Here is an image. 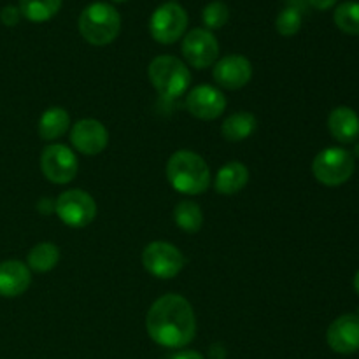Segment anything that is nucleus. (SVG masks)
<instances>
[{
    "label": "nucleus",
    "mask_w": 359,
    "mask_h": 359,
    "mask_svg": "<svg viewBox=\"0 0 359 359\" xmlns=\"http://www.w3.org/2000/svg\"><path fill=\"white\" fill-rule=\"evenodd\" d=\"M249 182V170L241 161H230L217 170L214 188L219 195L231 196L242 191Z\"/></svg>",
    "instance_id": "nucleus-17"
},
{
    "label": "nucleus",
    "mask_w": 359,
    "mask_h": 359,
    "mask_svg": "<svg viewBox=\"0 0 359 359\" xmlns=\"http://www.w3.org/2000/svg\"><path fill=\"white\" fill-rule=\"evenodd\" d=\"M182 55L195 69H207L219 60V42L207 28H193L182 41Z\"/></svg>",
    "instance_id": "nucleus-10"
},
{
    "label": "nucleus",
    "mask_w": 359,
    "mask_h": 359,
    "mask_svg": "<svg viewBox=\"0 0 359 359\" xmlns=\"http://www.w3.org/2000/svg\"><path fill=\"white\" fill-rule=\"evenodd\" d=\"M55 210L67 226L84 228L97 217V202L83 189H67L56 200Z\"/></svg>",
    "instance_id": "nucleus-7"
},
{
    "label": "nucleus",
    "mask_w": 359,
    "mask_h": 359,
    "mask_svg": "<svg viewBox=\"0 0 359 359\" xmlns=\"http://www.w3.org/2000/svg\"><path fill=\"white\" fill-rule=\"evenodd\" d=\"M328 130L342 144L354 142L359 137V116L356 111L346 105L333 109L328 118Z\"/></svg>",
    "instance_id": "nucleus-16"
},
{
    "label": "nucleus",
    "mask_w": 359,
    "mask_h": 359,
    "mask_svg": "<svg viewBox=\"0 0 359 359\" xmlns=\"http://www.w3.org/2000/svg\"><path fill=\"white\" fill-rule=\"evenodd\" d=\"M167 359H205L203 354H200L198 351H179V353L170 354Z\"/></svg>",
    "instance_id": "nucleus-27"
},
{
    "label": "nucleus",
    "mask_w": 359,
    "mask_h": 359,
    "mask_svg": "<svg viewBox=\"0 0 359 359\" xmlns=\"http://www.w3.org/2000/svg\"><path fill=\"white\" fill-rule=\"evenodd\" d=\"M146 330L158 346L182 349L196 335V318L191 304L181 294L158 298L147 311Z\"/></svg>",
    "instance_id": "nucleus-1"
},
{
    "label": "nucleus",
    "mask_w": 359,
    "mask_h": 359,
    "mask_svg": "<svg viewBox=\"0 0 359 359\" xmlns=\"http://www.w3.org/2000/svg\"><path fill=\"white\" fill-rule=\"evenodd\" d=\"M70 142L86 156L100 154L109 144V132L98 119H81L72 126Z\"/></svg>",
    "instance_id": "nucleus-13"
},
{
    "label": "nucleus",
    "mask_w": 359,
    "mask_h": 359,
    "mask_svg": "<svg viewBox=\"0 0 359 359\" xmlns=\"http://www.w3.org/2000/svg\"><path fill=\"white\" fill-rule=\"evenodd\" d=\"M354 156L342 147H326L312 161V172L314 177L325 186H342L353 177Z\"/></svg>",
    "instance_id": "nucleus-5"
},
{
    "label": "nucleus",
    "mask_w": 359,
    "mask_h": 359,
    "mask_svg": "<svg viewBox=\"0 0 359 359\" xmlns=\"http://www.w3.org/2000/svg\"><path fill=\"white\" fill-rule=\"evenodd\" d=\"M230 20V11H228L226 4L221 0H214L209 6L203 7L202 11V21L205 25L207 30H219Z\"/></svg>",
    "instance_id": "nucleus-24"
},
{
    "label": "nucleus",
    "mask_w": 359,
    "mask_h": 359,
    "mask_svg": "<svg viewBox=\"0 0 359 359\" xmlns=\"http://www.w3.org/2000/svg\"><path fill=\"white\" fill-rule=\"evenodd\" d=\"M62 7V0H20L21 16L32 23H44L56 16Z\"/></svg>",
    "instance_id": "nucleus-21"
},
{
    "label": "nucleus",
    "mask_w": 359,
    "mask_h": 359,
    "mask_svg": "<svg viewBox=\"0 0 359 359\" xmlns=\"http://www.w3.org/2000/svg\"><path fill=\"white\" fill-rule=\"evenodd\" d=\"M186 109L195 118L203 121L217 119L226 109V98L223 91L210 84H200L195 86L186 97Z\"/></svg>",
    "instance_id": "nucleus-11"
},
{
    "label": "nucleus",
    "mask_w": 359,
    "mask_h": 359,
    "mask_svg": "<svg viewBox=\"0 0 359 359\" xmlns=\"http://www.w3.org/2000/svg\"><path fill=\"white\" fill-rule=\"evenodd\" d=\"M144 269L156 279H174L184 269L186 258L168 242H151L142 251Z\"/></svg>",
    "instance_id": "nucleus-8"
},
{
    "label": "nucleus",
    "mask_w": 359,
    "mask_h": 359,
    "mask_svg": "<svg viewBox=\"0 0 359 359\" xmlns=\"http://www.w3.org/2000/svg\"><path fill=\"white\" fill-rule=\"evenodd\" d=\"M151 84L167 100L182 97L191 84V72L184 62L170 55L156 56L147 69Z\"/></svg>",
    "instance_id": "nucleus-4"
},
{
    "label": "nucleus",
    "mask_w": 359,
    "mask_h": 359,
    "mask_svg": "<svg viewBox=\"0 0 359 359\" xmlns=\"http://www.w3.org/2000/svg\"><path fill=\"white\" fill-rule=\"evenodd\" d=\"M256 126H258V121H256L255 114L237 112V114H231L230 118L224 119L221 133L228 142H242L255 133Z\"/></svg>",
    "instance_id": "nucleus-19"
},
{
    "label": "nucleus",
    "mask_w": 359,
    "mask_h": 359,
    "mask_svg": "<svg viewBox=\"0 0 359 359\" xmlns=\"http://www.w3.org/2000/svg\"><path fill=\"white\" fill-rule=\"evenodd\" d=\"M167 179L177 193L202 195L210 186L209 165L193 151H175L167 163Z\"/></svg>",
    "instance_id": "nucleus-2"
},
{
    "label": "nucleus",
    "mask_w": 359,
    "mask_h": 359,
    "mask_svg": "<svg viewBox=\"0 0 359 359\" xmlns=\"http://www.w3.org/2000/svg\"><path fill=\"white\" fill-rule=\"evenodd\" d=\"M70 116L63 107H49L39 119V135L42 140H56L67 133Z\"/></svg>",
    "instance_id": "nucleus-18"
},
{
    "label": "nucleus",
    "mask_w": 359,
    "mask_h": 359,
    "mask_svg": "<svg viewBox=\"0 0 359 359\" xmlns=\"http://www.w3.org/2000/svg\"><path fill=\"white\" fill-rule=\"evenodd\" d=\"M77 27L81 37L91 46H107L119 35L121 16L107 2H93L81 13Z\"/></svg>",
    "instance_id": "nucleus-3"
},
{
    "label": "nucleus",
    "mask_w": 359,
    "mask_h": 359,
    "mask_svg": "<svg viewBox=\"0 0 359 359\" xmlns=\"http://www.w3.org/2000/svg\"><path fill=\"white\" fill-rule=\"evenodd\" d=\"M188 28V13L179 2H165L149 20L151 37L160 44H174Z\"/></svg>",
    "instance_id": "nucleus-6"
},
{
    "label": "nucleus",
    "mask_w": 359,
    "mask_h": 359,
    "mask_svg": "<svg viewBox=\"0 0 359 359\" xmlns=\"http://www.w3.org/2000/svg\"><path fill=\"white\" fill-rule=\"evenodd\" d=\"M276 28L284 37H291V35L298 34L302 28V11L294 6H287L277 16Z\"/></svg>",
    "instance_id": "nucleus-25"
},
{
    "label": "nucleus",
    "mask_w": 359,
    "mask_h": 359,
    "mask_svg": "<svg viewBox=\"0 0 359 359\" xmlns=\"http://www.w3.org/2000/svg\"><path fill=\"white\" fill-rule=\"evenodd\" d=\"M60 262V249L51 242H42L30 249L27 256V266L34 272L46 273L55 269Z\"/></svg>",
    "instance_id": "nucleus-20"
},
{
    "label": "nucleus",
    "mask_w": 359,
    "mask_h": 359,
    "mask_svg": "<svg viewBox=\"0 0 359 359\" xmlns=\"http://www.w3.org/2000/svg\"><path fill=\"white\" fill-rule=\"evenodd\" d=\"M356 154L359 156V144H356Z\"/></svg>",
    "instance_id": "nucleus-30"
},
{
    "label": "nucleus",
    "mask_w": 359,
    "mask_h": 359,
    "mask_svg": "<svg viewBox=\"0 0 359 359\" xmlns=\"http://www.w3.org/2000/svg\"><path fill=\"white\" fill-rule=\"evenodd\" d=\"M212 76L224 90H241L251 81L252 65L245 56L228 55L214 63Z\"/></svg>",
    "instance_id": "nucleus-12"
},
{
    "label": "nucleus",
    "mask_w": 359,
    "mask_h": 359,
    "mask_svg": "<svg viewBox=\"0 0 359 359\" xmlns=\"http://www.w3.org/2000/svg\"><path fill=\"white\" fill-rule=\"evenodd\" d=\"M21 20V11L16 6H6L0 11V21H2L6 27H16Z\"/></svg>",
    "instance_id": "nucleus-26"
},
{
    "label": "nucleus",
    "mask_w": 359,
    "mask_h": 359,
    "mask_svg": "<svg viewBox=\"0 0 359 359\" xmlns=\"http://www.w3.org/2000/svg\"><path fill=\"white\" fill-rule=\"evenodd\" d=\"M330 349L339 354H354L359 351V316L344 314L330 325L326 332Z\"/></svg>",
    "instance_id": "nucleus-14"
},
{
    "label": "nucleus",
    "mask_w": 359,
    "mask_h": 359,
    "mask_svg": "<svg viewBox=\"0 0 359 359\" xmlns=\"http://www.w3.org/2000/svg\"><path fill=\"white\" fill-rule=\"evenodd\" d=\"M335 25L349 35H359V2L340 4L333 14Z\"/></svg>",
    "instance_id": "nucleus-23"
},
{
    "label": "nucleus",
    "mask_w": 359,
    "mask_h": 359,
    "mask_svg": "<svg viewBox=\"0 0 359 359\" xmlns=\"http://www.w3.org/2000/svg\"><path fill=\"white\" fill-rule=\"evenodd\" d=\"M112 2H126V0H112Z\"/></svg>",
    "instance_id": "nucleus-31"
},
{
    "label": "nucleus",
    "mask_w": 359,
    "mask_h": 359,
    "mask_svg": "<svg viewBox=\"0 0 359 359\" xmlns=\"http://www.w3.org/2000/svg\"><path fill=\"white\" fill-rule=\"evenodd\" d=\"M307 2L311 4L312 7H316V9L326 11V9H330V7L335 6L337 0H307Z\"/></svg>",
    "instance_id": "nucleus-28"
},
{
    "label": "nucleus",
    "mask_w": 359,
    "mask_h": 359,
    "mask_svg": "<svg viewBox=\"0 0 359 359\" xmlns=\"http://www.w3.org/2000/svg\"><path fill=\"white\" fill-rule=\"evenodd\" d=\"M77 156L63 144H51L41 154V170L49 182L67 184L77 175Z\"/></svg>",
    "instance_id": "nucleus-9"
},
{
    "label": "nucleus",
    "mask_w": 359,
    "mask_h": 359,
    "mask_svg": "<svg viewBox=\"0 0 359 359\" xmlns=\"http://www.w3.org/2000/svg\"><path fill=\"white\" fill-rule=\"evenodd\" d=\"M174 221L181 230L188 231V233H196L203 224V212L198 203L184 200L175 205Z\"/></svg>",
    "instance_id": "nucleus-22"
},
{
    "label": "nucleus",
    "mask_w": 359,
    "mask_h": 359,
    "mask_svg": "<svg viewBox=\"0 0 359 359\" xmlns=\"http://www.w3.org/2000/svg\"><path fill=\"white\" fill-rule=\"evenodd\" d=\"M354 290H356V293L359 294V270L356 272V276H354Z\"/></svg>",
    "instance_id": "nucleus-29"
},
{
    "label": "nucleus",
    "mask_w": 359,
    "mask_h": 359,
    "mask_svg": "<svg viewBox=\"0 0 359 359\" xmlns=\"http://www.w3.org/2000/svg\"><path fill=\"white\" fill-rule=\"evenodd\" d=\"M32 273L23 262L7 259L0 263V297H21L30 287Z\"/></svg>",
    "instance_id": "nucleus-15"
}]
</instances>
